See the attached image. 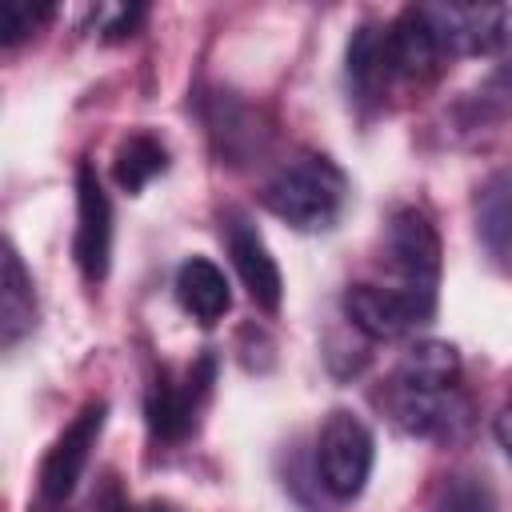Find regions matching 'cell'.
<instances>
[{"instance_id":"cell-23","label":"cell","mask_w":512,"mask_h":512,"mask_svg":"<svg viewBox=\"0 0 512 512\" xmlns=\"http://www.w3.org/2000/svg\"><path fill=\"white\" fill-rule=\"evenodd\" d=\"M96 504H100V512H168V508H160V504H152V508H132V504L120 496V488H116L112 480L104 484V492H100Z\"/></svg>"},{"instance_id":"cell-2","label":"cell","mask_w":512,"mask_h":512,"mask_svg":"<svg viewBox=\"0 0 512 512\" xmlns=\"http://www.w3.org/2000/svg\"><path fill=\"white\" fill-rule=\"evenodd\" d=\"M384 256L396 272V292H404L424 320L436 312L440 288V236L420 208H396L384 232Z\"/></svg>"},{"instance_id":"cell-22","label":"cell","mask_w":512,"mask_h":512,"mask_svg":"<svg viewBox=\"0 0 512 512\" xmlns=\"http://www.w3.org/2000/svg\"><path fill=\"white\" fill-rule=\"evenodd\" d=\"M144 16H148V8L144 4H132V8H120L108 24H104V40L108 44H116V40H128V36H136V28L144 24Z\"/></svg>"},{"instance_id":"cell-8","label":"cell","mask_w":512,"mask_h":512,"mask_svg":"<svg viewBox=\"0 0 512 512\" xmlns=\"http://www.w3.org/2000/svg\"><path fill=\"white\" fill-rule=\"evenodd\" d=\"M76 268L88 284H100L112 264V204L92 164L76 172V240H72Z\"/></svg>"},{"instance_id":"cell-24","label":"cell","mask_w":512,"mask_h":512,"mask_svg":"<svg viewBox=\"0 0 512 512\" xmlns=\"http://www.w3.org/2000/svg\"><path fill=\"white\" fill-rule=\"evenodd\" d=\"M492 432H496V440H500V448L508 452V460H512V400L496 412V420H492Z\"/></svg>"},{"instance_id":"cell-21","label":"cell","mask_w":512,"mask_h":512,"mask_svg":"<svg viewBox=\"0 0 512 512\" xmlns=\"http://www.w3.org/2000/svg\"><path fill=\"white\" fill-rule=\"evenodd\" d=\"M48 20H52V8H48V4L8 0V4H0V44H4V48H16L20 40L36 36Z\"/></svg>"},{"instance_id":"cell-10","label":"cell","mask_w":512,"mask_h":512,"mask_svg":"<svg viewBox=\"0 0 512 512\" xmlns=\"http://www.w3.org/2000/svg\"><path fill=\"white\" fill-rule=\"evenodd\" d=\"M224 244H228V256H232L252 304L264 312H276L280 296H284V280H280V268H276L264 236L248 224V216H240V212L224 216Z\"/></svg>"},{"instance_id":"cell-18","label":"cell","mask_w":512,"mask_h":512,"mask_svg":"<svg viewBox=\"0 0 512 512\" xmlns=\"http://www.w3.org/2000/svg\"><path fill=\"white\" fill-rule=\"evenodd\" d=\"M164 168H168V148H164L152 132H132V136H124L120 148H116V160H112V176H116V184H120L128 196L144 192Z\"/></svg>"},{"instance_id":"cell-20","label":"cell","mask_w":512,"mask_h":512,"mask_svg":"<svg viewBox=\"0 0 512 512\" xmlns=\"http://www.w3.org/2000/svg\"><path fill=\"white\" fill-rule=\"evenodd\" d=\"M428 512H496V496L484 484V476L452 472L436 484V496H432Z\"/></svg>"},{"instance_id":"cell-13","label":"cell","mask_w":512,"mask_h":512,"mask_svg":"<svg viewBox=\"0 0 512 512\" xmlns=\"http://www.w3.org/2000/svg\"><path fill=\"white\" fill-rule=\"evenodd\" d=\"M476 232L488 256L512 272V168L492 172L476 192Z\"/></svg>"},{"instance_id":"cell-19","label":"cell","mask_w":512,"mask_h":512,"mask_svg":"<svg viewBox=\"0 0 512 512\" xmlns=\"http://www.w3.org/2000/svg\"><path fill=\"white\" fill-rule=\"evenodd\" d=\"M512 112V64L508 68H496L476 92H468L456 108L460 124L464 128H488L496 120H504Z\"/></svg>"},{"instance_id":"cell-16","label":"cell","mask_w":512,"mask_h":512,"mask_svg":"<svg viewBox=\"0 0 512 512\" xmlns=\"http://www.w3.org/2000/svg\"><path fill=\"white\" fill-rule=\"evenodd\" d=\"M344 72H348V88L356 92V100H384V92L392 88V76H388V52H384L380 24H360L352 32L348 52H344Z\"/></svg>"},{"instance_id":"cell-17","label":"cell","mask_w":512,"mask_h":512,"mask_svg":"<svg viewBox=\"0 0 512 512\" xmlns=\"http://www.w3.org/2000/svg\"><path fill=\"white\" fill-rule=\"evenodd\" d=\"M456 380H460V352L444 340H420L400 356L388 384L436 392V388H456Z\"/></svg>"},{"instance_id":"cell-1","label":"cell","mask_w":512,"mask_h":512,"mask_svg":"<svg viewBox=\"0 0 512 512\" xmlns=\"http://www.w3.org/2000/svg\"><path fill=\"white\" fill-rule=\"evenodd\" d=\"M260 200L276 220L292 224L296 232H324L340 220L348 204V176L328 156L304 152L264 184Z\"/></svg>"},{"instance_id":"cell-6","label":"cell","mask_w":512,"mask_h":512,"mask_svg":"<svg viewBox=\"0 0 512 512\" xmlns=\"http://www.w3.org/2000/svg\"><path fill=\"white\" fill-rule=\"evenodd\" d=\"M384 408L388 416L420 436V440H456L468 432L472 424V404L460 396V388H436V392H420V388H384Z\"/></svg>"},{"instance_id":"cell-4","label":"cell","mask_w":512,"mask_h":512,"mask_svg":"<svg viewBox=\"0 0 512 512\" xmlns=\"http://www.w3.org/2000/svg\"><path fill=\"white\" fill-rule=\"evenodd\" d=\"M212 380H216V356L212 352H204L196 364H188V372L180 380H172L168 372H160L152 380L148 404H144L152 436L164 440V444L184 440L196 428V420H200V408H204V400L212 392Z\"/></svg>"},{"instance_id":"cell-14","label":"cell","mask_w":512,"mask_h":512,"mask_svg":"<svg viewBox=\"0 0 512 512\" xmlns=\"http://www.w3.org/2000/svg\"><path fill=\"white\" fill-rule=\"evenodd\" d=\"M176 300L192 320L216 324L232 308V288H228V276L208 256H192L176 272Z\"/></svg>"},{"instance_id":"cell-11","label":"cell","mask_w":512,"mask_h":512,"mask_svg":"<svg viewBox=\"0 0 512 512\" xmlns=\"http://www.w3.org/2000/svg\"><path fill=\"white\" fill-rule=\"evenodd\" d=\"M344 316L368 340H396L412 332L416 324H424L416 304L404 292L384 288V284H352L344 292Z\"/></svg>"},{"instance_id":"cell-5","label":"cell","mask_w":512,"mask_h":512,"mask_svg":"<svg viewBox=\"0 0 512 512\" xmlns=\"http://www.w3.org/2000/svg\"><path fill=\"white\" fill-rule=\"evenodd\" d=\"M384 52H388L392 84H428L452 60L444 40H440V32H436V24L428 20L424 4H408L384 28Z\"/></svg>"},{"instance_id":"cell-3","label":"cell","mask_w":512,"mask_h":512,"mask_svg":"<svg viewBox=\"0 0 512 512\" xmlns=\"http://www.w3.org/2000/svg\"><path fill=\"white\" fill-rule=\"evenodd\" d=\"M372 456H376V444L368 424L336 408L324 416L316 432V484L336 500H352L364 492L372 476Z\"/></svg>"},{"instance_id":"cell-15","label":"cell","mask_w":512,"mask_h":512,"mask_svg":"<svg viewBox=\"0 0 512 512\" xmlns=\"http://www.w3.org/2000/svg\"><path fill=\"white\" fill-rule=\"evenodd\" d=\"M36 328V292L32 276L20 264L16 244H4V276H0V344L16 348Z\"/></svg>"},{"instance_id":"cell-7","label":"cell","mask_w":512,"mask_h":512,"mask_svg":"<svg viewBox=\"0 0 512 512\" xmlns=\"http://www.w3.org/2000/svg\"><path fill=\"white\" fill-rule=\"evenodd\" d=\"M104 420H108V404L104 400H88L72 424L56 436V444L48 448L44 464H40V496L52 500V504H64L72 492H76V480L84 476L88 468V456L104 432Z\"/></svg>"},{"instance_id":"cell-9","label":"cell","mask_w":512,"mask_h":512,"mask_svg":"<svg viewBox=\"0 0 512 512\" xmlns=\"http://www.w3.org/2000/svg\"><path fill=\"white\" fill-rule=\"evenodd\" d=\"M448 56H492L508 40V8L500 4H424Z\"/></svg>"},{"instance_id":"cell-12","label":"cell","mask_w":512,"mask_h":512,"mask_svg":"<svg viewBox=\"0 0 512 512\" xmlns=\"http://www.w3.org/2000/svg\"><path fill=\"white\" fill-rule=\"evenodd\" d=\"M208 120V136L216 144V152L228 164H244L252 152H260L268 144V128L260 124V112L244 100H236L232 92H216L204 108Z\"/></svg>"}]
</instances>
